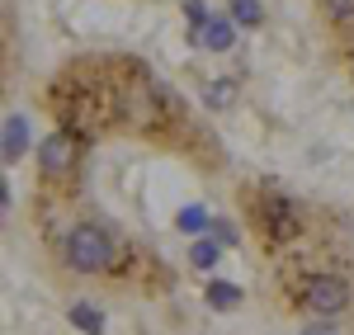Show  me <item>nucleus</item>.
Wrapping results in <instances>:
<instances>
[{
	"label": "nucleus",
	"instance_id": "nucleus-10",
	"mask_svg": "<svg viewBox=\"0 0 354 335\" xmlns=\"http://www.w3.org/2000/svg\"><path fill=\"white\" fill-rule=\"evenodd\" d=\"M189 260L198 265V269H213V265H218V246H213V241H194Z\"/></svg>",
	"mask_w": 354,
	"mask_h": 335
},
{
	"label": "nucleus",
	"instance_id": "nucleus-6",
	"mask_svg": "<svg viewBox=\"0 0 354 335\" xmlns=\"http://www.w3.org/2000/svg\"><path fill=\"white\" fill-rule=\"evenodd\" d=\"M203 104H208V109H232V104H236V81H232V76H213L208 90H203Z\"/></svg>",
	"mask_w": 354,
	"mask_h": 335
},
{
	"label": "nucleus",
	"instance_id": "nucleus-3",
	"mask_svg": "<svg viewBox=\"0 0 354 335\" xmlns=\"http://www.w3.org/2000/svg\"><path fill=\"white\" fill-rule=\"evenodd\" d=\"M71 166H76V142H71V133H53V137L38 142V170L53 180V175H71Z\"/></svg>",
	"mask_w": 354,
	"mask_h": 335
},
{
	"label": "nucleus",
	"instance_id": "nucleus-5",
	"mask_svg": "<svg viewBox=\"0 0 354 335\" xmlns=\"http://www.w3.org/2000/svg\"><path fill=\"white\" fill-rule=\"evenodd\" d=\"M194 38H198V48L227 52V48H232V24H227V19H218V15H208V19L198 24V33H194Z\"/></svg>",
	"mask_w": 354,
	"mask_h": 335
},
{
	"label": "nucleus",
	"instance_id": "nucleus-8",
	"mask_svg": "<svg viewBox=\"0 0 354 335\" xmlns=\"http://www.w3.org/2000/svg\"><path fill=\"white\" fill-rule=\"evenodd\" d=\"M232 19L245 28H255L260 19H265V10H260V0H232Z\"/></svg>",
	"mask_w": 354,
	"mask_h": 335
},
{
	"label": "nucleus",
	"instance_id": "nucleus-7",
	"mask_svg": "<svg viewBox=\"0 0 354 335\" xmlns=\"http://www.w3.org/2000/svg\"><path fill=\"white\" fill-rule=\"evenodd\" d=\"M208 303L218 312H232L241 303V288H232V283H208Z\"/></svg>",
	"mask_w": 354,
	"mask_h": 335
},
{
	"label": "nucleus",
	"instance_id": "nucleus-4",
	"mask_svg": "<svg viewBox=\"0 0 354 335\" xmlns=\"http://www.w3.org/2000/svg\"><path fill=\"white\" fill-rule=\"evenodd\" d=\"M28 146V118L24 113H5V133H0V151H5V166H15Z\"/></svg>",
	"mask_w": 354,
	"mask_h": 335
},
{
	"label": "nucleus",
	"instance_id": "nucleus-2",
	"mask_svg": "<svg viewBox=\"0 0 354 335\" xmlns=\"http://www.w3.org/2000/svg\"><path fill=\"white\" fill-rule=\"evenodd\" d=\"M302 307L312 312V316H322V321L340 316V312L350 307V283L340 279V274H312L307 288H302Z\"/></svg>",
	"mask_w": 354,
	"mask_h": 335
},
{
	"label": "nucleus",
	"instance_id": "nucleus-9",
	"mask_svg": "<svg viewBox=\"0 0 354 335\" xmlns=\"http://www.w3.org/2000/svg\"><path fill=\"white\" fill-rule=\"evenodd\" d=\"M322 10H326L330 24H350L354 19V0H322Z\"/></svg>",
	"mask_w": 354,
	"mask_h": 335
},
{
	"label": "nucleus",
	"instance_id": "nucleus-1",
	"mask_svg": "<svg viewBox=\"0 0 354 335\" xmlns=\"http://www.w3.org/2000/svg\"><path fill=\"white\" fill-rule=\"evenodd\" d=\"M66 265L76 274H104L113 265V236L100 222H81L66 231Z\"/></svg>",
	"mask_w": 354,
	"mask_h": 335
}]
</instances>
